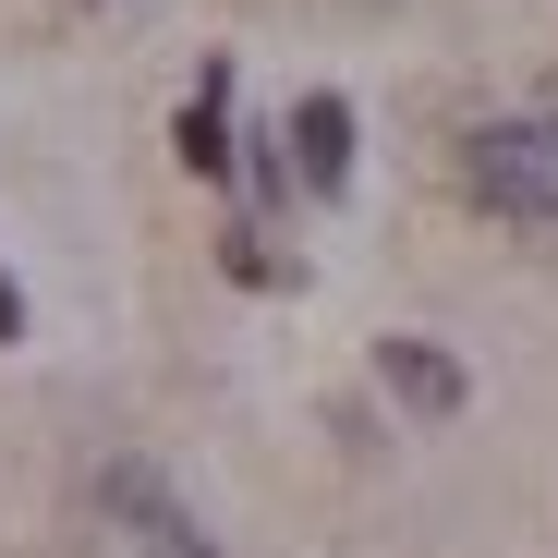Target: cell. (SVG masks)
I'll use <instances>...</instances> for the list:
<instances>
[{"label":"cell","instance_id":"5b68a950","mask_svg":"<svg viewBox=\"0 0 558 558\" xmlns=\"http://www.w3.org/2000/svg\"><path fill=\"white\" fill-rule=\"evenodd\" d=\"M219 98H231V73H207V85H195V110L170 122V146H182V170H195V182H231V134H219Z\"/></svg>","mask_w":558,"mask_h":558},{"label":"cell","instance_id":"7a4b0ae2","mask_svg":"<svg viewBox=\"0 0 558 558\" xmlns=\"http://www.w3.org/2000/svg\"><path fill=\"white\" fill-rule=\"evenodd\" d=\"M377 377H389V401H401V413H425V425H449L461 401H474V377H461L437 340H401V328L377 340Z\"/></svg>","mask_w":558,"mask_h":558},{"label":"cell","instance_id":"277c9868","mask_svg":"<svg viewBox=\"0 0 558 558\" xmlns=\"http://www.w3.org/2000/svg\"><path fill=\"white\" fill-rule=\"evenodd\" d=\"M292 146H304V182H316V195L352 182V110H340V98H304V110H292Z\"/></svg>","mask_w":558,"mask_h":558},{"label":"cell","instance_id":"3957f363","mask_svg":"<svg viewBox=\"0 0 558 558\" xmlns=\"http://www.w3.org/2000/svg\"><path fill=\"white\" fill-rule=\"evenodd\" d=\"M98 498H110V510H122V522H134L146 546H158V558H219V546H207L195 522L170 510V486H158V474H134V461H110V474H98Z\"/></svg>","mask_w":558,"mask_h":558},{"label":"cell","instance_id":"6da1fadb","mask_svg":"<svg viewBox=\"0 0 558 558\" xmlns=\"http://www.w3.org/2000/svg\"><path fill=\"white\" fill-rule=\"evenodd\" d=\"M461 170H474V195H486L498 219H558V122H546V110L486 122Z\"/></svg>","mask_w":558,"mask_h":558},{"label":"cell","instance_id":"8992f818","mask_svg":"<svg viewBox=\"0 0 558 558\" xmlns=\"http://www.w3.org/2000/svg\"><path fill=\"white\" fill-rule=\"evenodd\" d=\"M25 340V292H13V279H0V352H13Z\"/></svg>","mask_w":558,"mask_h":558}]
</instances>
